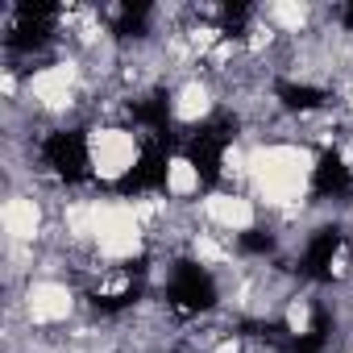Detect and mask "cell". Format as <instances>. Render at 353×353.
Wrapping results in <instances>:
<instances>
[{"label": "cell", "mask_w": 353, "mask_h": 353, "mask_svg": "<svg viewBox=\"0 0 353 353\" xmlns=\"http://www.w3.org/2000/svg\"><path fill=\"white\" fill-rule=\"evenodd\" d=\"M88 174L100 183H125L141 162V133H133L129 125L112 121V125H92L88 133Z\"/></svg>", "instance_id": "obj_4"}, {"label": "cell", "mask_w": 353, "mask_h": 353, "mask_svg": "<svg viewBox=\"0 0 353 353\" xmlns=\"http://www.w3.org/2000/svg\"><path fill=\"white\" fill-rule=\"evenodd\" d=\"M0 225H5V241L42 250V241H46V233L54 225V212L38 192H9L5 208H0Z\"/></svg>", "instance_id": "obj_5"}, {"label": "cell", "mask_w": 353, "mask_h": 353, "mask_svg": "<svg viewBox=\"0 0 353 353\" xmlns=\"http://www.w3.org/2000/svg\"><path fill=\"white\" fill-rule=\"evenodd\" d=\"M221 108V88L208 79V75H192V79H179L166 96V112L174 125L183 129H196V125H208L212 112Z\"/></svg>", "instance_id": "obj_7"}, {"label": "cell", "mask_w": 353, "mask_h": 353, "mask_svg": "<svg viewBox=\"0 0 353 353\" xmlns=\"http://www.w3.org/2000/svg\"><path fill=\"white\" fill-rule=\"evenodd\" d=\"M150 250V229L141 225L129 196H100L92 200V254L104 266L129 270Z\"/></svg>", "instance_id": "obj_2"}, {"label": "cell", "mask_w": 353, "mask_h": 353, "mask_svg": "<svg viewBox=\"0 0 353 353\" xmlns=\"http://www.w3.org/2000/svg\"><path fill=\"white\" fill-rule=\"evenodd\" d=\"M320 170V150L312 141H254L250 150V196L274 216H295L312 200V179Z\"/></svg>", "instance_id": "obj_1"}, {"label": "cell", "mask_w": 353, "mask_h": 353, "mask_svg": "<svg viewBox=\"0 0 353 353\" xmlns=\"http://www.w3.org/2000/svg\"><path fill=\"white\" fill-rule=\"evenodd\" d=\"M204 188V174H200V162L192 154H170L166 166H162V192L174 200V204H192Z\"/></svg>", "instance_id": "obj_8"}, {"label": "cell", "mask_w": 353, "mask_h": 353, "mask_svg": "<svg viewBox=\"0 0 353 353\" xmlns=\"http://www.w3.org/2000/svg\"><path fill=\"white\" fill-rule=\"evenodd\" d=\"M283 324H287L291 336H312V324H316V307H312V299L291 295L287 307H283Z\"/></svg>", "instance_id": "obj_9"}, {"label": "cell", "mask_w": 353, "mask_h": 353, "mask_svg": "<svg viewBox=\"0 0 353 353\" xmlns=\"http://www.w3.org/2000/svg\"><path fill=\"white\" fill-rule=\"evenodd\" d=\"M200 225L212 229V233H225V237H241V233H254L262 225V212H258V200L250 192H208L200 200Z\"/></svg>", "instance_id": "obj_6"}, {"label": "cell", "mask_w": 353, "mask_h": 353, "mask_svg": "<svg viewBox=\"0 0 353 353\" xmlns=\"http://www.w3.org/2000/svg\"><path fill=\"white\" fill-rule=\"evenodd\" d=\"M9 299H17L21 320H26V328H34V332L67 328V324H75V316H83V307H88V303H79V291H75L63 274H34V279L21 287V295H9Z\"/></svg>", "instance_id": "obj_3"}]
</instances>
